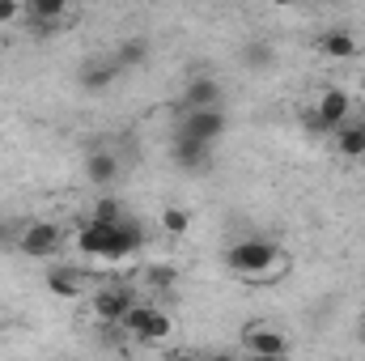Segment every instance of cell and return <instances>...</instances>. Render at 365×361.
<instances>
[{"label": "cell", "mask_w": 365, "mask_h": 361, "mask_svg": "<svg viewBox=\"0 0 365 361\" xmlns=\"http://www.w3.org/2000/svg\"><path fill=\"white\" fill-rule=\"evenodd\" d=\"M242 64L247 68H268L272 64V47L268 43H247L242 47Z\"/></svg>", "instance_id": "cell-19"}, {"label": "cell", "mask_w": 365, "mask_h": 361, "mask_svg": "<svg viewBox=\"0 0 365 361\" xmlns=\"http://www.w3.org/2000/svg\"><path fill=\"white\" fill-rule=\"evenodd\" d=\"M336 153L340 158H365V128L357 123V119H349V123H340L336 128Z\"/></svg>", "instance_id": "cell-15"}, {"label": "cell", "mask_w": 365, "mask_h": 361, "mask_svg": "<svg viewBox=\"0 0 365 361\" xmlns=\"http://www.w3.org/2000/svg\"><path fill=\"white\" fill-rule=\"evenodd\" d=\"M115 60H119L123 68H140V64L149 60V39H123V43L115 47Z\"/></svg>", "instance_id": "cell-17"}, {"label": "cell", "mask_w": 365, "mask_h": 361, "mask_svg": "<svg viewBox=\"0 0 365 361\" xmlns=\"http://www.w3.org/2000/svg\"><path fill=\"white\" fill-rule=\"evenodd\" d=\"M149 285H158V289H170V285H175V272H170V268H153V272H149Z\"/></svg>", "instance_id": "cell-22"}, {"label": "cell", "mask_w": 365, "mask_h": 361, "mask_svg": "<svg viewBox=\"0 0 365 361\" xmlns=\"http://www.w3.org/2000/svg\"><path fill=\"white\" fill-rule=\"evenodd\" d=\"M191 106H221V81L200 73L182 86V98H179V111H191Z\"/></svg>", "instance_id": "cell-11"}, {"label": "cell", "mask_w": 365, "mask_h": 361, "mask_svg": "<svg viewBox=\"0 0 365 361\" xmlns=\"http://www.w3.org/2000/svg\"><path fill=\"white\" fill-rule=\"evenodd\" d=\"M349 119H353V98L340 86H327V90L319 93V106L306 111V128H314V132H336Z\"/></svg>", "instance_id": "cell-3"}, {"label": "cell", "mask_w": 365, "mask_h": 361, "mask_svg": "<svg viewBox=\"0 0 365 361\" xmlns=\"http://www.w3.org/2000/svg\"><path fill=\"white\" fill-rule=\"evenodd\" d=\"M158 221H162V230H166V234H175V238L191 230V213H187V208H179V204H166Z\"/></svg>", "instance_id": "cell-18"}, {"label": "cell", "mask_w": 365, "mask_h": 361, "mask_svg": "<svg viewBox=\"0 0 365 361\" xmlns=\"http://www.w3.org/2000/svg\"><path fill=\"white\" fill-rule=\"evenodd\" d=\"M357 123H361V128H365V119H357Z\"/></svg>", "instance_id": "cell-26"}, {"label": "cell", "mask_w": 365, "mask_h": 361, "mask_svg": "<svg viewBox=\"0 0 365 361\" xmlns=\"http://www.w3.org/2000/svg\"><path fill=\"white\" fill-rule=\"evenodd\" d=\"M170 158H175L179 171H208V162H212V145H208V141H195V136H187V132L175 128Z\"/></svg>", "instance_id": "cell-9"}, {"label": "cell", "mask_w": 365, "mask_h": 361, "mask_svg": "<svg viewBox=\"0 0 365 361\" xmlns=\"http://www.w3.org/2000/svg\"><path fill=\"white\" fill-rule=\"evenodd\" d=\"M21 238V221H0V251H17Z\"/></svg>", "instance_id": "cell-21"}, {"label": "cell", "mask_w": 365, "mask_h": 361, "mask_svg": "<svg viewBox=\"0 0 365 361\" xmlns=\"http://www.w3.org/2000/svg\"><path fill=\"white\" fill-rule=\"evenodd\" d=\"M132 306H136V289H128V285H106V289L90 293V310L102 327H119Z\"/></svg>", "instance_id": "cell-5"}, {"label": "cell", "mask_w": 365, "mask_h": 361, "mask_svg": "<svg viewBox=\"0 0 365 361\" xmlns=\"http://www.w3.org/2000/svg\"><path fill=\"white\" fill-rule=\"evenodd\" d=\"M47 289H51L56 298L73 302V298H81V293H86V272H81V268H51V272H47Z\"/></svg>", "instance_id": "cell-13"}, {"label": "cell", "mask_w": 365, "mask_h": 361, "mask_svg": "<svg viewBox=\"0 0 365 361\" xmlns=\"http://www.w3.org/2000/svg\"><path fill=\"white\" fill-rule=\"evenodd\" d=\"M319 56H331V60H353V56H357V39H353L349 30L331 26V30H323V34H319Z\"/></svg>", "instance_id": "cell-14"}, {"label": "cell", "mask_w": 365, "mask_h": 361, "mask_svg": "<svg viewBox=\"0 0 365 361\" xmlns=\"http://www.w3.org/2000/svg\"><path fill=\"white\" fill-rule=\"evenodd\" d=\"M225 268L234 272V276H247V280H255V276H268V272L284 260V251L276 247L272 238H242V243H234V247H225Z\"/></svg>", "instance_id": "cell-2"}, {"label": "cell", "mask_w": 365, "mask_h": 361, "mask_svg": "<svg viewBox=\"0 0 365 361\" xmlns=\"http://www.w3.org/2000/svg\"><path fill=\"white\" fill-rule=\"evenodd\" d=\"M145 247V230L123 217V221H98L90 217L81 230H77V251L81 255H98V260H128Z\"/></svg>", "instance_id": "cell-1"}, {"label": "cell", "mask_w": 365, "mask_h": 361, "mask_svg": "<svg viewBox=\"0 0 365 361\" xmlns=\"http://www.w3.org/2000/svg\"><path fill=\"white\" fill-rule=\"evenodd\" d=\"M272 4H297V0H272Z\"/></svg>", "instance_id": "cell-25"}, {"label": "cell", "mask_w": 365, "mask_h": 361, "mask_svg": "<svg viewBox=\"0 0 365 361\" xmlns=\"http://www.w3.org/2000/svg\"><path fill=\"white\" fill-rule=\"evenodd\" d=\"M225 111L221 106H191V111H182L179 115V132L187 136H195V141H208V145H217L221 136H225Z\"/></svg>", "instance_id": "cell-7"}, {"label": "cell", "mask_w": 365, "mask_h": 361, "mask_svg": "<svg viewBox=\"0 0 365 361\" xmlns=\"http://www.w3.org/2000/svg\"><path fill=\"white\" fill-rule=\"evenodd\" d=\"M17 13H21V4H17V0H0V21H13Z\"/></svg>", "instance_id": "cell-23"}, {"label": "cell", "mask_w": 365, "mask_h": 361, "mask_svg": "<svg viewBox=\"0 0 365 361\" xmlns=\"http://www.w3.org/2000/svg\"><path fill=\"white\" fill-rule=\"evenodd\" d=\"M357 336H361V340H365V319H361V327H357Z\"/></svg>", "instance_id": "cell-24"}, {"label": "cell", "mask_w": 365, "mask_h": 361, "mask_svg": "<svg viewBox=\"0 0 365 361\" xmlns=\"http://www.w3.org/2000/svg\"><path fill=\"white\" fill-rule=\"evenodd\" d=\"M128 336H136V340H145V345H153V340H166L170 336V315L162 310V306H149V302H136L128 315H123V323H119Z\"/></svg>", "instance_id": "cell-4"}, {"label": "cell", "mask_w": 365, "mask_h": 361, "mask_svg": "<svg viewBox=\"0 0 365 361\" xmlns=\"http://www.w3.org/2000/svg\"><path fill=\"white\" fill-rule=\"evenodd\" d=\"M242 349L251 353V357H284L289 353V340L272 332V327H264V323H251L247 332H242Z\"/></svg>", "instance_id": "cell-10"}, {"label": "cell", "mask_w": 365, "mask_h": 361, "mask_svg": "<svg viewBox=\"0 0 365 361\" xmlns=\"http://www.w3.org/2000/svg\"><path fill=\"white\" fill-rule=\"evenodd\" d=\"M90 217H98V221H123L128 213H123V204H119L115 195H98V204H93Z\"/></svg>", "instance_id": "cell-20"}, {"label": "cell", "mask_w": 365, "mask_h": 361, "mask_svg": "<svg viewBox=\"0 0 365 361\" xmlns=\"http://www.w3.org/2000/svg\"><path fill=\"white\" fill-rule=\"evenodd\" d=\"M119 73H123V64H119L115 56H90V60L81 64L77 81H81L86 93H102V90H110V86L119 81Z\"/></svg>", "instance_id": "cell-8"}, {"label": "cell", "mask_w": 365, "mask_h": 361, "mask_svg": "<svg viewBox=\"0 0 365 361\" xmlns=\"http://www.w3.org/2000/svg\"><path fill=\"white\" fill-rule=\"evenodd\" d=\"M86 179L93 187H115V179H119V158L110 149H90L86 153Z\"/></svg>", "instance_id": "cell-12"}, {"label": "cell", "mask_w": 365, "mask_h": 361, "mask_svg": "<svg viewBox=\"0 0 365 361\" xmlns=\"http://www.w3.org/2000/svg\"><path fill=\"white\" fill-rule=\"evenodd\" d=\"M21 13H26L34 26H51V21H60V17L68 13V0H26Z\"/></svg>", "instance_id": "cell-16"}, {"label": "cell", "mask_w": 365, "mask_h": 361, "mask_svg": "<svg viewBox=\"0 0 365 361\" xmlns=\"http://www.w3.org/2000/svg\"><path fill=\"white\" fill-rule=\"evenodd\" d=\"M361 106H365V93H361Z\"/></svg>", "instance_id": "cell-27"}, {"label": "cell", "mask_w": 365, "mask_h": 361, "mask_svg": "<svg viewBox=\"0 0 365 361\" xmlns=\"http://www.w3.org/2000/svg\"><path fill=\"white\" fill-rule=\"evenodd\" d=\"M56 251H60V225H51V221H21L17 255H26V260H56Z\"/></svg>", "instance_id": "cell-6"}]
</instances>
